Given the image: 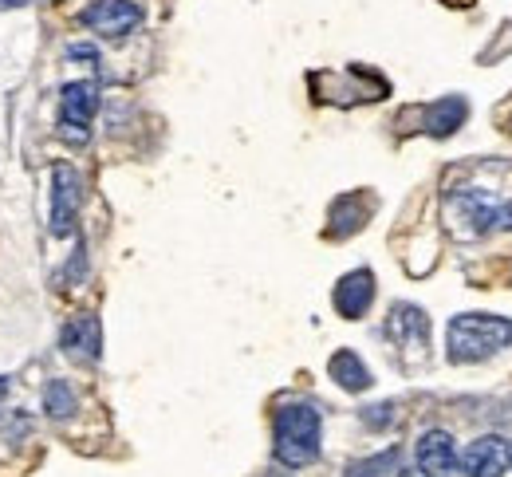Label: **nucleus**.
Wrapping results in <instances>:
<instances>
[{
  "instance_id": "1",
  "label": "nucleus",
  "mask_w": 512,
  "mask_h": 477,
  "mask_svg": "<svg viewBox=\"0 0 512 477\" xmlns=\"http://www.w3.org/2000/svg\"><path fill=\"white\" fill-rule=\"evenodd\" d=\"M512 343V320L489 316V312H465L449 320L446 347L453 363H481Z\"/></svg>"
},
{
  "instance_id": "2",
  "label": "nucleus",
  "mask_w": 512,
  "mask_h": 477,
  "mask_svg": "<svg viewBox=\"0 0 512 477\" xmlns=\"http://www.w3.org/2000/svg\"><path fill=\"white\" fill-rule=\"evenodd\" d=\"M272 450L276 462L288 470H304L320 458V410L308 403L276 410V426H272Z\"/></svg>"
},
{
  "instance_id": "3",
  "label": "nucleus",
  "mask_w": 512,
  "mask_h": 477,
  "mask_svg": "<svg viewBox=\"0 0 512 477\" xmlns=\"http://www.w3.org/2000/svg\"><path fill=\"white\" fill-rule=\"evenodd\" d=\"M95 111H99V83H91V79L67 83L64 95H60V135H64V142L83 146L91 138Z\"/></svg>"
},
{
  "instance_id": "4",
  "label": "nucleus",
  "mask_w": 512,
  "mask_h": 477,
  "mask_svg": "<svg viewBox=\"0 0 512 477\" xmlns=\"http://www.w3.org/2000/svg\"><path fill=\"white\" fill-rule=\"evenodd\" d=\"M449 209L457 213V221H469L465 229L477 237V233H493V229H512V202H497L493 194L485 190H465V194H453Z\"/></svg>"
},
{
  "instance_id": "5",
  "label": "nucleus",
  "mask_w": 512,
  "mask_h": 477,
  "mask_svg": "<svg viewBox=\"0 0 512 477\" xmlns=\"http://www.w3.org/2000/svg\"><path fill=\"white\" fill-rule=\"evenodd\" d=\"M83 28L107 36V40H123L127 32H134L142 24V8L134 0H95L83 8Z\"/></svg>"
},
{
  "instance_id": "6",
  "label": "nucleus",
  "mask_w": 512,
  "mask_h": 477,
  "mask_svg": "<svg viewBox=\"0 0 512 477\" xmlns=\"http://www.w3.org/2000/svg\"><path fill=\"white\" fill-rule=\"evenodd\" d=\"M457 466L469 477H505V470L512 466V446L497 434L477 438L457 454Z\"/></svg>"
},
{
  "instance_id": "7",
  "label": "nucleus",
  "mask_w": 512,
  "mask_h": 477,
  "mask_svg": "<svg viewBox=\"0 0 512 477\" xmlns=\"http://www.w3.org/2000/svg\"><path fill=\"white\" fill-rule=\"evenodd\" d=\"M75 209H79V174L60 162L52 170V237H67L75 233Z\"/></svg>"
},
{
  "instance_id": "8",
  "label": "nucleus",
  "mask_w": 512,
  "mask_h": 477,
  "mask_svg": "<svg viewBox=\"0 0 512 477\" xmlns=\"http://www.w3.org/2000/svg\"><path fill=\"white\" fill-rule=\"evenodd\" d=\"M60 347H64L75 363H95L99 351H103V324H99V316L83 312V316L67 320L64 336H60Z\"/></svg>"
},
{
  "instance_id": "9",
  "label": "nucleus",
  "mask_w": 512,
  "mask_h": 477,
  "mask_svg": "<svg viewBox=\"0 0 512 477\" xmlns=\"http://www.w3.org/2000/svg\"><path fill=\"white\" fill-rule=\"evenodd\" d=\"M331 300H335V312H339L343 320H359V316L371 308V300H375V273H371V269L347 273L335 284Z\"/></svg>"
},
{
  "instance_id": "10",
  "label": "nucleus",
  "mask_w": 512,
  "mask_h": 477,
  "mask_svg": "<svg viewBox=\"0 0 512 477\" xmlns=\"http://www.w3.org/2000/svg\"><path fill=\"white\" fill-rule=\"evenodd\" d=\"M418 470L426 477H449L457 470V450L446 430H430L418 442Z\"/></svg>"
},
{
  "instance_id": "11",
  "label": "nucleus",
  "mask_w": 512,
  "mask_h": 477,
  "mask_svg": "<svg viewBox=\"0 0 512 477\" xmlns=\"http://www.w3.org/2000/svg\"><path fill=\"white\" fill-rule=\"evenodd\" d=\"M386 336L402 347H426V336H430V320L422 316V308L414 304H394L390 320H386Z\"/></svg>"
},
{
  "instance_id": "12",
  "label": "nucleus",
  "mask_w": 512,
  "mask_h": 477,
  "mask_svg": "<svg viewBox=\"0 0 512 477\" xmlns=\"http://www.w3.org/2000/svg\"><path fill=\"white\" fill-rule=\"evenodd\" d=\"M327 371H331V379H335L343 391H367V387H371V371H367V363H363L355 351H347V347L331 355Z\"/></svg>"
},
{
  "instance_id": "13",
  "label": "nucleus",
  "mask_w": 512,
  "mask_h": 477,
  "mask_svg": "<svg viewBox=\"0 0 512 477\" xmlns=\"http://www.w3.org/2000/svg\"><path fill=\"white\" fill-rule=\"evenodd\" d=\"M465 115H469V103H465L461 95H446V99H438L434 107H426V131L446 138L465 123Z\"/></svg>"
},
{
  "instance_id": "14",
  "label": "nucleus",
  "mask_w": 512,
  "mask_h": 477,
  "mask_svg": "<svg viewBox=\"0 0 512 477\" xmlns=\"http://www.w3.org/2000/svg\"><path fill=\"white\" fill-rule=\"evenodd\" d=\"M44 410H48L52 418H67V414L75 410V391L67 387L64 379H52V383L44 387Z\"/></svg>"
},
{
  "instance_id": "15",
  "label": "nucleus",
  "mask_w": 512,
  "mask_h": 477,
  "mask_svg": "<svg viewBox=\"0 0 512 477\" xmlns=\"http://www.w3.org/2000/svg\"><path fill=\"white\" fill-rule=\"evenodd\" d=\"M398 470V450H383V454H375V458H367V462H355L347 477H386Z\"/></svg>"
},
{
  "instance_id": "16",
  "label": "nucleus",
  "mask_w": 512,
  "mask_h": 477,
  "mask_svg": "<svg viewBox=\"0 0 512 477\" xmlns=\"http://www.w3.org/2000/svg\"><path fill=\"white\" fill-rule=\"evenodd\" d=\"M363 422H367V426H375V430H383V426H390V422H394V407H390V403L367 407V410H363Z\"/></svg>"
},
{
  "instance_id": "17",
  "label": "nucleus",
  "mask_w": 512,
  "mask_h": 477,
  "mask_svg": "<svg viewBox=\"0 0 512 477\" xmlns=\"http://www.w3.org/2000/svg\"><path fill=\"white\" fill-rule=\"evenodd\" d=\"M67 56H71V60H87V64H99V52H95V48H87V44H75Z\"/></svg>"
},
{
  "instance_id": "18",
  "label": "nucleus",
  "mask_w": 512,
  "mask_h": 477,
  "mask_svg": "<svg viewBox=\"0 0 512 477\" xmlns=\"http://www.w3.org/2000/svg\"><path fill=\"white\" fill-rule=\"evenodd\" d=\"M4 395H8V379H0V407H4Z\"/></svg>"
}]
</instances>
